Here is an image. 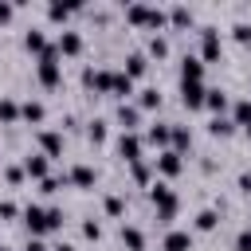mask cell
Returning a JSON list of instances; mask_svg holds the SVG:
<instances>
[{
    "instance_id": "cell-3",
    "label": "cell",
    "mask_w": 251,
    "mask_h": 251,
    "mask_svg": "<svg viewBox=\"0 0 251 251\" xmlns=\"http://www.w3.org/2000/svg\"><path fill=\"white\" fill-rule=\"evenodd\" d=\"M82 86H86V90H98V94H110V90H114V71H110V67H102V71L86 67V71H82Z\"/></svg>"
},
{
    "instance_id": "cell-24",
    "label": "cell",
    "mask_w": 251,
    "mask_h": 251,
    "mask_svg": "<svg viewBox=\"0 0 251 251\" xmlns=\"http://www.w3.org/2000/svg\"><path fill=\"white\" fill-rule=\"evenodd\" d=\"M122 243H126L129 251H145V235H141L133 224H122Z\"/></svg>"
},
{
    "instance_id": "cell-12",
    "label": "cell",
    "mask_w": 251,
    "mask_h": 251,
    "mask_svg": "<svg viewBox=\"0 0 251 251\" xmlns=\"http://www.w3.org/2000/svg\"><path fill=\"white\" fill-rule=\"evenodd\" d=\"M180 82H204V63H200V55H184V59H180Z\"/></svg>"
},
{
    "instance_id": "cell-37",
    "label": "cell",
    "mask_w": 251,
    "mask_h": 251,
    "mask_svg": "<svg viewBox=\"0 0 251 251\" xmlns=\"http://www.w3.org/2000/svg\"><path fill=\"white\" fill-rule=\"evenodd\" d=\"M4 180L8 184H20L24 180V165H4Z\"/></svg>"
},
{
    "instance_id": "cell-40",
    "label": "cell",
    "mask_w": 251,
    "mask_h": 251,
    "mask_svg": "<svg viewBox=\"0 0 251 251\" xmlns=\"http://www.w3.org/2000/svg\"><path fill=\"white\" fill-rule=\"evenodd\" d=\"M235 251H251V227H243V231L235 235Z\"/></svg>"
},
{
    "instance_id": "cell-13",
    "label": "cell",
    "mask_w": 251,
    "mask_h": 251,
    "mask_svg": "<svg viewBox=\"0 0 251 251\" xmlns=\"http://www.w3.org/2000/svg\"><path fill=\"white\" fill-rule=\"evenodd\" d=\"M94 180H98V173L90 165H75L67 173V184H75V188H94Z\"/></svg>"
},
{
    "instance_id": "cell-23",
    "label": "cell",
    "mask_w": 251,
    "mask_h": 251,
    "mask_svg": "<svg viewBox=\"0 0 251 251\" xmlns=\"http://www.w3.org/2000/svg\"><path fill=\"white\" fill-rule=\"evenodd\" d=\"M43 102H35V98H27V102H20V122H43Z\"/></svg>"
},
{
    "instance_id": "cell-20",
    "label": "cell",
    "mask_w": 251,
    "mask_h": 251,
    "mask_svg": "<svg viewBox=\"0 0 251 251\" xmlns=\"http://www.w3.org/2000/svg\"><path fill=\"white\" fill-rule=\"evenodd\" d=\"M145 137H149L153 145H161V149H169V137H173V126H169V122H153Z\"/></svg>"
},
{
    "instance_id": "cell-17",
    "label": "cell",
    "mask_w": 251,
    "mask_h": 251,
    "mask_svg": "<svg viewBox=\"0 0 251 251\" xmlns=\"http://www.w3.org/2000/svg\"><path fill=\"white\" fill-rule=\"evenodd\" d=\"M78 8H82L78 0H71V4H63V0H51V4H47V20H55V24H59V20H67L71 12H78Z\"/></svg>"
},
{
    "instance_id": "cell-10",
    "label": "cell",
    "mask_w": 251,
    "mask_h": 251,
    "mask_svg": "<svg viewBox=\"0 0 251 251\" xmlns=\"http://www.w3.org/2000/svg\"><path fill=\"white\" fill-rule=\"evenodd\" d=\"M118 122H122V133H137L141 126V110L133 102H118Z\"/></svg>"
},
{
    "instance_id": "cell-11",
    "label": "cell",
    "mask_w": 251,
    "mask_h": 251,
    "mask_svg": "<svg viewBox=\"0 0 251 251\" xmlns=\"http://www.w3.org/2000/svg\"><path fill=\"white\" fill-rule=\"evenodd\" d=\"M39 149H43L47 161L63 157V133H59V129H43V133H39Z\"/></svg>"
},
{
    "instance_id": "cell-45",
    "label": "cell",
    "mask_w": 251,
    "mask_h": 251,
    "mask_svg": "<svg viewBox=\"0 0 251 251\" xmlns=\"http://www.w3.org/2000/svg\"><path fill=\"white\" fill-rule=\"evenodd\" d=\"M24 251H51V247H47L43 239H27V247H24Z\"/></svg>"
},
{
    "instance_id": "cell-27",
    "label": "cell",
    "mask_w": 251,
    "mask_h": 251,
    "mask_svg": "<svg viewBox=\"0 0 251 251\" xmlns=\"http://www.w3.org/2000/svg\"><path fill=\"white\" fill-rule=\"evenodd\" d=\"M0 122H4V126H16V122H20V102L0 98Z\"/></svg>"
},
{
    "instance_id": "cell-22",
    "label": "cell",
    "mask_w": 251,
    "mask_h": 251,
    "mask_svg": "<svg viewBox=\"0 0 251 251\" xmlns=\"http://www.w3.org/2000/svg\"><path fill=\"white\" fill-rule=\"evenodd\" d=\"M24 47H27V51H35V55H43L51 43H47V35H43L39 27H27V35H24Z\"/></svg>"
},
{
    "instance_id": "cell-8",
    "label": "cell",
    "mask_w": 251,
    "mask_h": 251,
    "mask_svg": "<svg viewBox=\"0 0 251 251\" xmlns=\"http://www.w3.org/2000/svg\"><path fill=\"white\" fill-rule=\"evenodd\" d=\"M24 224H27L31 239H39V235L47 231V212H43L39 204H27V208H24Z\"/></svg>"
},
{
    "instance_id": "cell-2",
    "label": "cell",
    "mask_w": 251,
    "mask_h": 251,
    "mask_svg": "<svg viewBox=\"0 0 251 251\" xmlns=\"http://www.w3.org/2000/svg\"><path fill=\"white\" fill-rule=\"evenodd\" d=\"M35 75H39V82L47 86V90H55L59 82H63V67H59V47L51 43L43 55H39V67H35Z\"/></svg>"
},
{
    "instance_id": "cell-18",
    "label": "cell",
    "mask_w": 251,
    "mask_h": 251,
    "mask_svg": "<svg viewBox=\"0 0 251 251\" xmlns=\"http://www.w3.org/2000/svg\"><path fill=\"white\" fill-rule=\"evenodd\" d=\"M55 47H59V55H78V51H82V35H78V31H63Z\"/></svg>"
},
{
    "instance_id": "cell-6",
    "label": "cell",
    "mask_w": 251,
    "mask_h": 251,
    "mask_svg": "<svg viewBox=\"0 0 251 251\" xmlns=\"http://www.w3.org/2000/svg\"><path fill=\"white\" fill-rule=\"evenodd\" d=\"M24 176H31V180H47V176H51V161H47L43 153H27V157H24Z\"/></svg>"
},
{
    "instance_id": "cell-31",
    "label": "cell",
    "mask_w": 251,
    "mask_h": 251,
    "mask_svg": "<svg viewBox=\"0 0 251 251\" xmlns=\"http://www.w3.org/2000/svg\"><path fill=\"white\" fill-rule=\"evenodd\" d=\"M149 200H153V204H165V200H173L169 184H165V180H153V184H149Z\"/></svg>"
},
{
    "instance_id": "cell-25",
    "label": "cell",
    "mask_w": 251,
    "mask_h": 251,
    "mask_svg": "<svg viewBox=\"0 0 251 251\" xmlns=\"http://www.w3.org/2000/svg\"><path fill=\"white\" fill-rule=\"evenodd\" d=\"M165 16H169V24H173V27H192V8H184V4L169 8Z\"/></svg>"
},
{
    "instance_id": "cell-28",
    "label": "cell",
    "mask_w": 251,
    "mask_h": 251,
    "mask_svg": "<svg viewBox=\"0 0 251 251\" xmlns=\"http://www.w3.org/2000/svg\"><path fill=\"white\" fill-rule=\"evenodd\" d=\"M220 224V212L216 208H204V212H196V231H212Z\"/></svg>"
},
{
    "instance_id": "cell-14",
    "label": "cell",
    "mask_w": 251,
    "mask_h": 251,
    "mask_svg": "<svg viewBox=\"0 0 251 251\" xmlns=\"http://www.w3.org/2000/svg\"><path fill=\"white\" fill-rule=\"evenodd\" d=\"M165 251H192V231H180V227L165 231Z\"/></svg>"
},
{
    "instance_id": "cell-38",
    "label": "cell",
    "mask_w": 251,
    "mask_h": 251,
    "mask_svg": "<svg viewBox=\"0 0 251 251\" xmlns=\"http://www.w3.org/2000/svg\"><path fill=\"white\" fill-rule=\"evenodd\" d=\"M43 212H47V231H59L63 227V212L59 208H43Z\"/></svg>"
},
{
    "instance_id": "cell-46",
    "label": "cell",
    "mask_w": 251,
    "mask_h": 251,
    "mask_svg": "<svg viewBox=\"0 0 251 251\" xmlns=\"http://www.w3.org/2000/svg\"><path fill=\"white\" fill-rule=\"evenodd\" d=\"M51 251H75V247H71V243H55Z\"/></svg>"
},
{
    "instance_id": "cell-32",
    "label": "cell",
    "mask_w": 251,
    "mask_h": 251,
    "mask_svg": "<svg viewBox=\"0 0 251 251\" xmlns=\"http://www.w3.org/2000/svg\"><path fill=\"white\" fill-rule=\"evenodd\" d=\"M176 208H180V200H176V196H173V200H165V204H157V220H161V224H173Z\"/></svg>"
},
{
    "instance_id": "cell-5",
    "label": "cell",
    "mask_w": 251,
    "mask_h": 251,
    "mask_svg": "<svg viewBox=\"0 0 251 251\" xmlns=\"http://www.w3.org/2000/svg\"><path fill=\"white\" fill-rule=\"evenodd\" d=\"M153 169H157L161 176H176V173L184 169V161H180L176 149H161V157H153Z\"/></svg>"
},
{
    "instance_id": "cell-19",
    "label": "cell",
    "mask_w": 251,
    "mask_h": 251,
    "mask_svg": "<svg viewBox=\"0 0 251 251\" xmlns=\"http://www.w3.org/2000/svg\"><path fill=\"white\" fill-rule=\"evenodd\" d=\"M114 98H122V102H129V94H133V78L126 75V71H114V90H110Z\"/></svg>"
},
{
    "instance_id": "cell-26",
    "label": "cell",
    "mask_w": 251,
    "mask_h": 251,
    "mask_svg": "<svg viewBox=\"0 0 251 251\" xmlns=\"http://www.w3.org/2000/svg\"><path fill=\"white\" fill-rule=\"evenodd\" d=\"M192 145V133H188V126H173V137H169V149H176V153H184Z\"/></svg>"
},
{
    "instance_id": "cell-30",
    "label": "cell",
    "mask_w": 251,
    "mask_h": 251,
    "mask_svg": "<svg viewBox=\"0 0 251 251\" xmlns=\"http://www.w3.org/2000/svg\"><path fill=\"white\" fill-rule=\"evenodd\" d=\"M231 129H235L231 118H212V122H208V133H212V137H227Z\"/></svg>"
},
{
    "instance_id": "cell-9",
    "label": "cell",
    "mask_w": 251,
    "mask_h": 251,
    "mask_svg": "<svg viewBox=\"0 0 251 251\" xmlns=\"http://www.w3.org/2000/svg\"><path fill=\"white\" fill-rule=\"evenodd\" d=\"M204 94H208L204 82H180V102H184L188 110H200V106H204Z\"/></svg>"
},
{
    "instance_id": "cell-35",
    "label": "cell",
    "mask_w": 251,
    "mask_h": 251,
    "mask_svg": "<svg viewBox=\"0 0 251 251\" xmlns=\"http://www.w3.org/2000/svg\"><path fill=\"white\" fill-rule=\"evenodd\" d=\"M149 55L165 59V55H169V39H165V35H149Z\"/></svg>"
},
{
    "instance_id": "cell-36",
    "label": "cell",
    "mask_w": 251,
    "mask_h": 251,
    "mask_svg": "<svg viewBox=\"0 0 251 251\" xmlns=\"http://www.w3.org/2000/svg\"><path fill=\"white\" fill-rule=\"evenodd\" d=\"M122 212H126V200H122L118 192H114V196H106V216H122Z\"/></svg>"
},
{
    "instance_id": "cell-47",
    "label": "cell",
    "mask_w": 251,
    "mask_h": 251,
    "mask_svg": "<svg viewBox=\"0 0 251 251\" xmlns=\"http://www.w3.org/2000/svg\"><path fill=\"white\" fill-rule=\"evenodd\" d=\"M0 251H8V247H0Z\"/></svg>"
},
{
    "instance_id": "cell-4",
    "label": "cell",
    "mask_w": 251,
    "mask_h": 251,
    "mask_svg": "<svg viewBox=\"0 0 251 251\" xmlns=\"http://www.w3.org/2000/svg\"><path fill=\"white\" fill-rule=\"evenodd\" d=\"M216 59H220V31L200 27V63H216Z\"/></svg>"
},
{
    "instance_id": "cell-34",
    "label": "cell",
    "mask_w": 251,
    "mask_h": 251,
    "mask_svg": "<svg viewBox=\"0 0 251 251\" xmlns=\"http://www.w3.org/2000/svg\"><path fill=\"white\" fill-rule=\"evenodd\" d=\"M133 180H137V184H153V165L133 161Z\"/></svg>"
},
{
    "instance_id": "cell-41",
    "label": "cell",
    "mask_w": 251,
    "mask_h": 251,
    "mask_svg": "<svg viewBox=\"0 0 251 251\" xmlns=\"http://www.w3.org/2000/svg\"><path fill=\"white\" fill-rule=\"evenodd\" d=\"M231 31H235V39H239V43H251V24H235Z\"/></svg>"
},
{
    "instance_id": "cell-39",
    "label": "cell",
    "mask_w": 251,
    "mask_h": 251,
    "mask_svg": "<svg viewBox=\"0 0 251 251\" xmlns=\"http://www.w3.org/2000/svg\"><path fill=\"white\" fill-rule=\"evenodd\" d=\"M82 235H86V239H102V224H98V220H86V224H82Z\"/></svg>"
},
{
    "instance_id": "cell-1",
    "label": "cell",
    "mask_w": 251,
    "mask_h": 251,
    "mask_svg": "<svg viewBox=\"0 0 251 251\" xmlns=\"http://www.w3.org/2000/svg\"><path fill=\"white\" fill-rule=\"evenodd\" d=\"M126 20L129 24H137V27H149V31H157V27H165V8H153V4H129L126 8Z\"/></svg>"
},
{
    "instance_id": "cell-44",
    "label": "cell",
    "mask_w": 251,
    "mask_h": 251,
    "mask_svg": "<svg viewBox=\"0 0 251 251\" xmlns=\"http://www.w3.org/2000/svg\"><path fill=\"white\" fill-rule=\"evenodd\" d=\"M12 16H16V8H12V4H0V24H8Z\"/></svg>"
},
{
    "instance_id": "cell-7",
    "label": "cell",
    "mask_w": 251,
    "mask_h": 251,
    "mask_svg": "<svg viewBox=\"0 0 251 251\" xmlns=\"http://www.w3.org/2000/svg\"><path fill=\"white\" fill-rule=\"evenodd\" d=\"M141 149H145V141L137 137V133H122L118 137V153H122V161H141Z\"/></svg>"
},
{
    "instance_id": "cell-15",
    "label": "cell",
    "mask_w": 251,
    "mask_h": 251,
    "mask_svg": "<svg viewBox=\"0 0 251 251\" xmlns=\"http://www.w3.org/2000/svg\"><path fill=\"white\" fill-rule=\"evenodd\" d=\"M145 71H149V55H145V51H129V55H126V75L137 78V75H145Z\"/></svg>"
},
{
    "instance_id": "cell-21",
    "label": "cell",
    "mask_w": 251,
    "mask_h": 251,
    "mask_svg": "<svg viewBox=\"0 0 251 251\" xmlns=\"http://www.w3.org/2000/svg\"><path fill=\"white\" fill-rule=\"evenodd\" d=\"M231 126H243V129H251V98H239V102L231 106Z\"/></svg>"
},
{
    "instance_id": "cell-16",
    "label": "cell",
    "mask_w": 251,
    "mask_h": 251,
    "mask_svg": "<svg viewBox=\"0 0 251 251\" xmlns=\"http://www.w3.org/2000/svg\"><path fill=\"white\" fill-rule=\"evenodd\" d=\"M204 106H208L216 118H224V114L231 110V102H227V94H224V90H208V94H204Z\"/></svg>"
},
{
    "instance_id": "cell-43",
    "label": "cell",
    "mask_w": 251,
    "mask_h": 251,
    "mask_svg": "<svg viewBox=\"0 0 251 251\" xmlns=\"http://www.w3.org/2000/svg\"><path fill=\"white\" fill-rule=\"evenodd\" d=\"M239 192H247V196H251V169H247V173H239Z\"/></svg>"
},
{
    "instance_id": "cell-29",
    "label": "cell",
    "mask_w": 251,
    "mask_h": 251,
    "mask_svg": "<svg viewBox=\"0 0 251 251\" xmlns=\"http://www.w3.org/2000/svg\"><path fill=\"white\" fill-rule=\"evenodd\" d=\"M86 137H90L94 145H102V141H106V122H102V118H90V122H86Z\"/></svg>"
},
{
    "instance_id": "cell-42",
    "label": "cell",
    "mask_w": 251,
    "mask_h": 251,
    "mask_svg": "<svg viewBox=\"0 0 251 251\" xmlns=\"http://www.w3.org/2000/svg\"><path fill=\"white\" fill-rule=\"evenodd\" d=\"M0 216H4V220H12V216H20V208H16L12 200H0Z\"/></svg>"
},
{
    "instance_id": "cell-33",
    "label": "cell",
    "mask_w": 251,
    "mask_h": 251,
    "mask_svg": "<svg viewBox=\"0 0 251 251\" xmlns=\"http://www.w3.org/2000/svg\"><path fill=\"white\" fill-rule=\"evenodd\" d=\"M161 106V94L149 86V90H141V98H137V110H157Z\"/></svg>"
}]
</instances>
